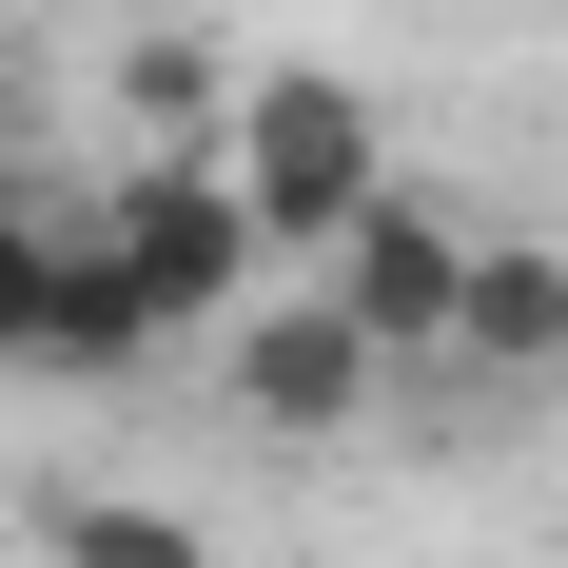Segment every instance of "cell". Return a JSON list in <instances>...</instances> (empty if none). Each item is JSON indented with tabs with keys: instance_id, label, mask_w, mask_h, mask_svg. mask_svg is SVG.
<instances>
[{
	"instance_id": "1",
	"label": "cell",
	"mask_w": 568,
	"mask_h": 568,
	"mask_svg": "<svg viewBox=\"0 0 568 568\" xmlns=\"http://www.w3.org/2000/svg\"><path fill=\"white\" fill-rule=\"evenodd\" d=\"M216 158H235V196H255V235H275V255H334V235L393 196V118L353 99L334 59H255V79H235V118H216Z\"/></svg>"
},
{
	"instance_id": "2",
	"label": "cell",
	"mask_w": 568,
	"mask_h": 568,
	"mask_svg": "<svg viewBox=\"0 0 568 568\" xmlns=\"http://www.w3.org/2000/svg\"><path fill=\"white\" fill-rule=\"evenodd\" d=\"M99 216H118V255L158 275V314H176V334H235V314H255V255H275V235H255V196H235V158H216V138H196V158H138Z\"/></svg>"
},
{
	"instance_id": "3",
	"label": "cell",
	"mask_w": 568,
	"mask_h": 568,
	"mask_svg": "<svg viewBox=\"0 0 568 568\" xmlns=\"http://www.w3.org/2000/svg\"><path fill=\"white\" fill-rule=\"evenodd\" d=\"M334 294H353V334L373 353H452V314H470V235H452V196H373V216L334 235Z\"/></svg>"
},
{
	"instance_id": "4",
	"label": "cell",
	"mask_w": 568,
	"mask_h": 568,
	"mask_svg": "<svg viewBox=\"0 0 568 568\" xmlns=\"http://www.w3.org/2000/svg\"><path fill=\"white\" fill-rule=\"evenodd\" d=\"M373 373H393V353L353 334V294H255V314H235V412H255V432H353Z\"/></svg>"
},
{
	"instance_id": "5",
	"label": "cell",
	"mask_w": 568,
	"mask_h": 568,
	"mask_svg": "<svg viewBox=\"0 0 568 568\" xmlns=\"http://www.w3.org/2000/svg\"><path fill=\"white\" fill-rule=\"evenodd\" d=\"M452 373H568V255H529V235H470Z\"/></svg>"
},
{
	"instance_id": "6",
	"label": "cell",
	"mask_w": 568,
	"mask_h": 568,
	"mask_svg": "<svg viewBox=\"0 0 568 568\" xmlns=\"http://www.w3.org/2000/svg\"><path fill=\"white\" fill-rule=\"evenodd\" d=\"M40 568H216V529L138 490H40Z\"/></svg>"
},
{
	"instance_id": "7",
	"label": "cell",
	"mask_w": 568,
	"mask_h": 568,
	"mask_svg": "<svg viewBox=\"0 0 568 568\" xmlns=\"http://www.w3.org/2000/svg\"><path fill=\"white\" fill-rule=\"evenodd\" d=\"M118 99L158 118V138H216V118H235V59H216V40H196V20H158V40L118 59Z\"/></svg>"
},
{
	"instance_id": "8",
	"label": "cell",
	"mask_w": 568,
	"mask_h": 568,
	"mask_svg": "<svg viewBox=\"0 0 568 568\" xmlns=\"http://www.w3.org/2000/svg\"><path fill=\"white\" fill-rule=\"evenodd\" d=\"M40 314H59V216H20L0 176V373H40Z\"/></svg>"
},
{
	"instance_id": "9",
	"label": "cell",
	"mask_w": 568,
	"mask_h": 568,
	"mask_svg": "<svg viewBox=\"0 0 568 568\" xmlns=\"http://www.w3.org/2000/svg\"><path fill=\"white\" fill-rule=\"evenodd\" d=\"M0 176H20V40H0Z\"/></svg>"
}]
</instances>
